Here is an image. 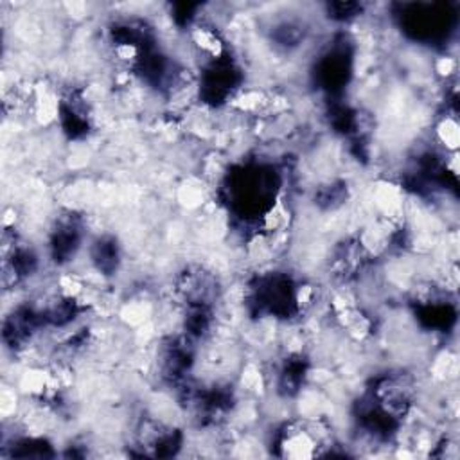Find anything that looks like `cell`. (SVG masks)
Instances as JSON below:
<instances>
[{"label":"cell","instance_id":"obj_1","mask_svg":"<svg viewBox=\"0 0 460 460\" xmlns=\"http://www.w3.org/2000/svg\"><path fill=\"white\" fill-rule=\"evenodd\" d=\"M435 135L446 148V151L455 153L456 146H459V124L455 121V115H446L444 119H441L437 129H435Z\"/></svg>","mask_w":460,"mask_h":460}]
</instances>
